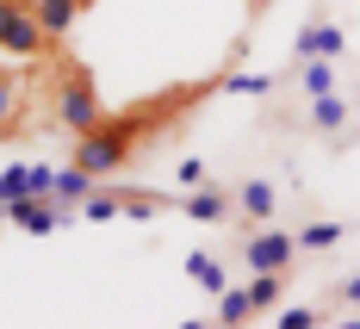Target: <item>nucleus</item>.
I'll list each match as a JSON object with an SVG mask.
<instances>
[{
	"label": "nucleus",
	"mask_w": 360,
	"mask_h": 329,
	"mask_svg": "<svg viewBox=\"0 0 360 329\" xmlns=\"http://www.w3.org/2000/svg\"><path fill=\"white\" fill-rule=\"evenodd\" d=\"M81 6H94V0H81Z\"/></svg>",
	"instance_id": "412c9836"
},
{
	"label": "nucleus",
	"mask_w": 360,
	"mask_h": 329,
	"mask_svg": "<svg viewBox=\"0 0 360 329\" xmlns=\"http://www.w3.org/2000/svg\"><path fill=\"white\" fill-rule=\"evenodd\" d=\"M180 218L193 224H230L236 218V186H186V199H180Z\"/></svg>",
	"instance_id": "423d86ee"
},
{
	"label": "nucleus",
	"mask_w": 360,
	"mask_h": 329,
	"mask_svg": "<svg viewBox=\"0 0 360 329\" xmlns=\"http://www.w3.org/2000/svg\"><path fill=\"white\" fill-rule=\"evenodd\" d=\"M249 298H255V311H274L286 298V273H249Z\"/></svg>",
	"instance_id": "f3484780"
},
{
	"label": "nucleus",
	"mask_w": 360,
	"mask_h": 329,
	"mask_svg": "<svg viewBox=\"0 0 360 329\" xmlns=\"http://www.w3.org/2000/svg\"><path fill=\"white\" fill-rule=\"evenodd\" d=\"M0 50L19 56V63H37L56 50V37L37 25V6L32 0H0Z\"/></svg>",
	"instance_id": "f257e3e1"
},
{
	"label": "nucleus",
	"mask_w": 360,
	"mask_h": 329,
	"mask_svg": "<svg viewBox=\"0 0 360 329\" xmlns=\"http://www.w3.org/2000/svg\"><path fill=\"white\" fill-rule=\"evenodd\" d=\"M348 118H354V106H348L335 87H329V93H311V131H317V137H335V143H342V137H348Z\"/></svg>",
	"instance_id": "0eeeda50"
},
{
	"label": "nucleus",
	"mask_w": 360,
	"mask_h": 329,
	"mask_svg": "<svg viewBox=\"0 0 360 329\" xmlns=\"http://www.w3.org/2000/svg\"><path fill=\"white\" fill-rule=\"evenodd\" d=\"M19 106H25V87L13 81V69H0V137L19 124Z\"/></svg>",
	"instance_id": "dca6fc26"
},
{
	"label": "nucleus",
	"mask_w": 360,
	"mask_h": 329,
	"mask_svg": "<svg viewBox=\"0 0 360 329\" xmlns=\"http://www.w3.org/2000/svg\"><path fill=\"white\" fill-rule=\"evenodd\" d=\"M354 329H360V317H354Z\"/></svg>",
	"instance_id": "4be33fe9"
},
{
	"label": "nucleus",
	"mask_w": 360,
	"mask_h": 329,
	"mask_svg": "<svg viewBox=\"0 0 360 329\" xmlns=\"http://www.w3.org/2000/svg\"><path fill=\"white\" fill-rule=\"evenodd\" d=\"M274 205H280V193H274V181H236V218L249 224H274Z\"/></svg>",
	"instance_id": "6e6552de"
},
{
	"label": "nucleus",
	"mask_w": 360,
	"mask_h": 329,
	"mask_svg": "<svg viewBox=\"0 0 360 329\" xmlns=\"http://www.w3.org/2000/svg\"><path fill=\"white\" fill-rule=\"evenodd\" d=\"M6 224H19L25 236H50V230L69 224V212H63L50 193H25V199H6Z\"/></svg>",
	"instance_id": "20e7f679"
},
{
	"label": "nucleus",
	"mask_w": 360,
	"mask_h": 329,
	"mask_svg": "<svg viewBox=\"0 0 360 329\" xmlns=\"http://www.w3.org/2000/svg\"><path fill=\"white\" fill-rule=\"evenodd\" d=\"M342 236H348V230H342L335 218H311L304 230H298V249H311V255H323V249H335Z\"/></svg>",
	"instance_id": "ddd939ff"
},
{
	"label": "nucleus",
	"mask_w": 360,
	"mask_h": 329,
	"mask_svg": "<svg viewBox=\"0 0 360 329\" xmlns=\"http://www.w3.org/2000/svg\"><path fill=\"white\" fill-rule=\"evenodd\" d=\"M94 186H100V181H94L81 162H69V168H56V186H50V199H56V205H81Z\"/></svg>",
	"instance_id": "9b49d317"
},
{
	"label": "nucleus",
	"mask_w": 360,
	"mask_h": 329,
	"mask_svg": "<svg viewBox=\"0 0 360 329\" xmlns=\"http://www.w3.org/2000/svg\"><path fill=\"white\" fill-rule=\"evenodd\" d=\"M354 112H360V100H354Z\"/></svg>",
	"instance_id": "5701e85b"
},
{
	"label": "nucleus",
	"mask_w": 360,
	"mask_h": 329,
	"mask_svg": "<svg viewBox=\"0 0 360 329\" xmlns=\"http://www.w3.org/2000/svg\"><path fill=\"white\" fill-rule=\"evenodd\" d=\"M292 56H329V63H342V56H348V37H342L335 19L311 13V19L298 25V37H292Z\"/></svg>",
	"instance_id": "39448f33"
},
{
	"label": "nucleus",
	"mask_w": 360,
	"mask_h": 329,
	"mask_svg": "<svg viewBox=\"0 0 360 329\" xmlns=\"http://www.w3.org/2000/svg\"><path fill=\"white\" fill-rule=\"evenodd\" d=\"M335 298H342V304H360V273H348V280L335 286Z\"/></svg>",
	"instance_id": "aec40b11"
},
{
	"label": "nucleus",
	"mask_w": 360,
	"mask_h": 329,
	"mask_svg": "<svg viewBox=\"0 0 360 329\" xmlns=\"http://www.w3.org/2000/svg\"><path fill=\"white\" fill-rule=\"evenodd\" d=\"M205 181V155H186V162H180V186H199Z\"/></svg>",
	"instance_id": "6ab92c4d"
},
{
	"label": "nucleus",
	"mask_w": 360,
	"mask_h": 329,
	"mask_svg": "<svg viewBox=\"0 0 360 329\" xmlns=\"http://www.w3.org/2000/svg\"><path fill=\"white\" fill-rule=\"evenodd\" d=\"M261 311H255V298H249V286H224L217 292V323L224 329H243V323H255Z\"/></svg>",
	"instance_id": "9d476101"
},
{
	"label": "nucleus",
	"mask_w": 360,
	"mask_h": 329,
	"mask_svg": "<svg viewBox=\"0 0 360 329\" xmlns=\"http://www.w3.org/2000/svg\"><path fill=\"white\" fill-rule=\"evenodd\" d=\"M56 118H63V131H94L100 118H106V106H100V87H94V75L81 69V63H69L63 69V87H56Z\"/></svg>",
	"instance_id": "f03ea898"
},
{
	"label": "nucleus",
	"mask_w": 360,
	"mask_h": 329,
	"mask_svg": "<svg viewBox=\"0 0 360 329\" xmlns=\"http://www.w3.org/2000/svg\"><path fill=\"white\" fill-rule=\"evenodd\" d=\"M217 93H249V100H267V93H274V75H243V69H230V75H217Z\"/></svg>",
	"instance_id": "2eb2a0df"
},
{
	"label": "nucleus",
	"mask_w": 360,
	"mask_h": 329,
	"mask_svg": "<svg viewBox=\"0 0 360 329\" xmlns=\"http://www.w3.org/2000/svg\"><path fill=\"white\" fill-rule=\"evenodd\" d=\"M186 280H193V286H205V292H224V286H230V273H224V261L217 255H205V249H193V255H186Z\"/></svg>",
	"instance_id": "f8f14e48"
},
{
	"label": "nucleus",
	"mask_w": 360,
	"mask_h": 329,
	"mask_svg": "<svg viewBox=\"0 0 360 329\" xmlns=\"http://www.w3.org/2000/svg\"><path fill=\"white\" fill-rule=\"evenodd\" d=\"M298 87L304 93H329L335 87V63L329 56H298Z\"/></svg>",
	"instance_id": "4468645a"
},
{
	"label": "nucleus",
	"mask_w": 360,
	"mask_h": 329,
	"mask_svg": "<svg viewBox=\"0 0 360 329\" xmlns=\"http://www.w3.org/2000/svg\"><path fill=\"white\" fill-rule=\"evenodd\" d=\"M32 6H37V25L56 37V44H63V37L75 32V19H81V0H32Z\"/></svg>",
	"instance_id": "1a4fd4ad"
},
{
	"label": "nucleus",
	"mask_w": 360,
	"mask_h": 329,
	"mask_svg": "<svg viewBox=\"0 0 360 329\" xmlns=\"http://www.w3.org/2000/svg\"><path fill=\"white\" fill-rule=\"evenodd\" d=\"M292 255H298V236H292V230L261 224V230L243 236V267H249V273H292Z\"/></svg>",
	"instance_id": "7ed1b4c3"
},
{
	"label": "nucleus",
	"mask_w": 360,
	"mask_h": 329,
	"mask_svg": "<svg viewBox=\"0 0 360 329\" xmlns=\"http://www.w3.org/2000/svg\"><path fill=\"white\" fill-rule=\"evenodd\" d=\"M274 323H280V329H317V323H323V311H311V304H292V311H280Z\"/></svg>",
	"instance_id": "a211bd4d"
}]
</instances>
